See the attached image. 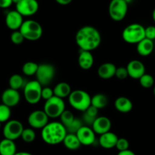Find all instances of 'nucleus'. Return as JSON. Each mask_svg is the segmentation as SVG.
Wrapping results in <instances>:
<instances>
[{
	"mask_svg": "<svg viewBox=\"0 0 155 155\" xmlns=\"http://www.w3.org/2000/svg\"><path fill=\"white\" fill-rule=\"evenodd\" d=\"M75 40L81 50H95L100 46L101 36L98 30L92 26H83L76 33Z\"/></svg>",
	"mask_w": 155,
	"mask_h": 155,
	"instance_id": "f257e3e1",
	"label": "nucleus"
},
{
	"mask_svg": "<svg viewBox=\"0 0 155 155\" xmlns=\"http://www.w3.org/2000/svg\"><path fill=\"white\" fill-rule=\"evenodd\" d=\"M68 132L61 122H48L42 129L41 136L45 143L49 145H56L63 142Z\"/></svg>",
	"mask_w": 155,
	"mask_h": 155,
	"instance_id": "f03ea898",
	"label": "nucleus"
},
{
	"mask_svg": "<svg viewBox=\"0 0 155 155\" xmlns=\"http://www.w3.org/2000/svg\"><path fill=\"white\" fill-rule=\"evenodd\" d=\"M123 40L130 44H138L145 38V27L138 23L129 24L123 30Z\"/></svg>",
	"mask_w": 155,
	"mask_h": 155,
	"instance_id": "7ed1b4c3",
	"label": "nucleus"
},
{
	"mask_svg": "<svg viewBox=\"0 0 155 155\" xmlns=\"http://www.w3.org/2000/svg\"><path fill=\"white\" fill-rule=\"evenodd\" d=\"M92 97L83 90H74L68 97L70 105L76 110L84 112L91 106Z\"/></svg>",
	"mask_w": 155,
	"mask_h": 155,
	"instance_id": "20e7f679",
	"label": "nucleus"
},
{
	"mask_svg": "<svg viewBox=\"0 0 155 155\" xmlns=\"http://www.w3.org/2000/svg\"><path fill=\"white\" fill-rule=\"evenodd\" d=\"M20 31L24 39L30 41H36L41 38L43 33L42 25L34 20H26L23 22Z\"/></svg>",
	"mask_w": 155,
	"mask_h": 155,
	"instance_id": "39448f33",
	"label": "nucleus"
},
{
	"mask_svg": "<svg viewBox=\"0 0 155 155\" xmlns=\"http://www.w3.org/2000/svg\"><path fill=\"white\" fill-rule=\"evenodd\" d=\"M42 86L37 80L30 81L24 87V96L26 101L32 105L37 104L42 99Z\"/></svg>",
	"mask_w": 155,
	"mask_h": 155,
	"instance_id": "423d86ee",
	"label": "nucleus"
},
{
	"mask_svg": "<svg viewBox=\"0 0 155 155\" xmlns=\"http://www.w3.org/2000/svg\"><path fill=\"white\" fill-rule=\"evenodd\" d=\"M43 110L49 118H60L61 115L65 110L64 99L54 95L51 98L45 100Z\"/></svg>",
	"mask_w": 155,
	"mask_h": 155,
	"instance_id": "0eeeda50",
	"label": "nucleus"
},
{
	"mask_svg": "<svg viewBox=\"0 0 155 155\" xmlns=\"http://www.w3.org/2000/svg\"><path fill=\"white\" fill-rule=\"evenodd\" d=\"M128 3L125 0H111L108 6V13L114 21H120L125 18L128 12Z\"/></svg>",
	"mask_w": 155,
	"mask_h": 155,
	"instance_id": "6e6552de",
	"label": "nucleus"
},
{
	"mask_svg": "<svg viewBox=\"0 0 155 155\" xmlns=\"http://www.w3.org/2000/svg\"><path fill=\"white\" fill-rule=\"evenodd\" d=\"M55 68L50 63H42L39 65L36 72V80L41 84L42 87L48 86L55 76Z\"/></svg>",
	"mask_w": 155,
	"mask_h": 155,
	"instance_id": "1a4fd4ad",
	"label": "nucleus"
},
{
	"mask_svg": "<svg viewBox=\"0 0 155 155\" xmlns=\"http://www.w3.org/2000/svg\"><path fill=\"white\" fill-rule=\"evenodd\" d=\"M24 129V126L19 120L11 119L5 122L3 127L2 133L5 138L15 141L21 138Z\"/></svg>",
	"mask_w": 155,
	"mask_h": 155,
	"instance_id": "9d476101",
	"label": "nucleus"
},
{
	"mask_svg": "<svg viewBox=\"0 0 155 155\" xmlns=\"http://www.w3.org/2000/svg\"><path fill=\"white\" fill-rule=\"evenodd\" d=\"M49 117L44 110L33 111L28 116V124L31 128L36 129H42L49 122Z\"/></svg>",
	"mask_w": 155,
	"mask_h": 155,
	"instance_id": "9b49d317",
	"label": "nucleus"
},
{
	"mask_svg": "<svg viewBox=\"0 0 155 155\" xmlns=\"http://www.w3.org/2000/svg\"><path fill=\"white\" fill-rule=\"evenodd\" d=\"M16 5V10L23 17L34 15L39 10V2L37 0H21Z\"/></svg>",
	"mask_w": 155,
	"mask_h": 155,
	"instance_id": "f8f14e48",
	"label": "nucleus"
},
{
	"mask_svg": "<svg viewBox=\"0 0 155 155\" xmlns=\"http://www.w3.org/2000/svg\"><path fill=\"white\" fill-rule=\"evenodd\" d=\"M76 134L82 145L89 146L95 142V132L89 126H83Z\"/></svg>",
	"mask_w": 155,
	"mask_h": 155,
	"instance_id": "ddd939ff",
	"label": "nucleus"
},
{
	"mask_svg": "<svg viewBox=\"0 0 155 155\" xmlns=\"http://www.w3.org/2000/svg\"><path fill=\"white\" fill-rule=\"evenodd\" d=\"M23 16L17 10L9 11L5 15V24L12 31L20 30L23 22Z\"/></svg>",
	"mask_w": 155,
	"mask_h": 155,
	"instance_id": "4468645a",
	"label": "nucleus"
},
{
	"mask_svg": "<svg viewBox=\"0 0 155 155\" xmlns=\"http://www.w3.org/2000/svg\"><path fill=\"white\" fill-rule=\"evenodd\" d=\"M1 100L2 103L7 105L9 107H13L20 103L21 95L18 90L9 88L3 91L1 96Z\"/></svg>",
	"mask_w": 155,
	"mask_h": 155,
	"instance_id": "2eb2a0df",
	"label": "nucleus"
},
{
	"mask_svg": "<svg viewBox=\"0 0 155 155\" xmlns=\"http://www.w3.org/2000/svg\"><path fill=\"white\" fill-rule=\"evenodd\" d=\"M129 77L139 80L144 74H145V66L141 61L137 59L131 60L127 65Z\"/></svg>",
	"mask_w": 155,
	"mask_h": 155,
	"instance_id": "dca6fc26",
	"label": "nucleus"
},
{
	"mask_svg": "<svg viewBox=\"0 0 155 155\" xmlns=\"http://www.w3.org/2000/svg\"><path fill=\"white\" fill-rule=\"evenodd\" d=\"M111 121L107 116H98L93 124L92 125V128L98 135H102L107 132H110L111 129Z\"/></svg>",
	"mask_w": 155,
	"mask_h": 155,
	"instance_id": "f3484780",
	"label": "nucleus"
},
{
	"mask_svg": "<svg viewBox=\"0 0 155 155\" xmlns=\"http://www.w3.org/2000/svg\"><path fill=\"white\" fill-rule=\"evenodd\" d=\"M118 137L114 132H107L106 133L100 135L98 143L100 146L104 149H111L116 147L117 142L118 141Z\"/></svg>",
	"mask_w": 155,
	"mask_h": 155,
	"instance_id": "a211bd4d",
	"label": "nucleus"
},
{
	"mask_svg": "<svg viewBox=\"0 0 155 155\" xmlns=\"http://www.w3.org/2000/svg\"><path fill=\"white\" fill-rule=\"evenodd\" d=\"M117 66L111 62L101 64L98 69V74L101 79L107 80L114 77L116 74Z\"/></svg>",
	"mask_w": 155,
	"mask_h": 155,
	"instance_id": "6ab92c4d",
	"label": "nucleus"
},
{
	"mask_svg": "<svg viewBox=\"0 0 155 155\" xmlns=\"http://www.w3.org/2000/svg\"><path fill=\"white\" fill-rule=\"evenodd\" d=\"M78 64L82 69H90L94 64L93 55L90 51L81 50L78 56Z\"/></svg>",
	"mask_w": 155,
	"mask_h": 155,
	"instance_id": "aec40b11",
	"label": "nucleus"
},
{
	"mask_svg": "<svg viewBox=\"0 0 155 155\" xmlns=\"http://www.w3.org/2000/svg\"><path fill=\"white\" fill-rule=\"evenodd\" d=\"M154 48V40L145 38L137 44V53L142 56H148L152 53Z\"/></svg>",
	"mask_w": 155,
	"mask_h": 155,
	"instance_id": "412c9836",
	"label": "nucleus"
},
{
	"mask_svg": "<svg viewBox=\"0 0 155 155\" xmlns=\"http://www.w3.org/2000/svg\"><path fill=\"white\" fill-rule=\"evenodd\" d=\"M17 147L15 141L4 138L0 141V155H15Z\"/></svg>",
	"mask_w": 155,
	"mask_h": 155,
	"instance_id": "4be33fe9",
	"label": "nucleus"
},
{
	"mask_svg": "<svg viewBox=\"0 0 155 155\" xmlns=\"http://www.w3.org/2000/svg\"><path fill=\"white\" fill-rule=\"evenodd\" d=\"M114 106L116 109L123 113H127L133 109V102L126 97H119L114 102Z\"/></svg>",
	"mask_w": 155,
	"mask_h": 155,
	"instance_id": "5701e85b",
	"label": "nucleus"
},
{
	"mask_svg": "<svg viewBox=\"0 0 155 155\" xmlns=\"http://www.w3.org/2000/svg\"><path fill=\"white\" fill-rule=\"evenodd\" d=\"M62 143H63L64 145V147L67 149L71 150H77L82 145L78 137H77V134L73 133L67 134L66 137L64 138Z\"/></svg>",
	"mask_w": 155,
	"mask_h": 155,
	"instance_id": "b1692460",
	"label": "nucleus"
},
{
	"mask_svg": "<svg viewBox=\"0 0 155 155\" xmlns=\"http://www.w3.org/2000/svg\"><path fill=\"white\" fill-rule=\"evenodd\" d=\"M54 95L56 97H58L60 98H65V97H68L70 94L72 92L71 86L67 82H59L57 84L54 86Z\"/></svg>",
	"mask_w": 155,
	"mask_h": 155,
	"instance_id": "393cba45",
	"label": "nucleus"
},
{
	"mask_svg": "<svg viewBox=\"0 0 155 155\" xmlns=\"http://www.w3.org/2000/svg\"><path fill=\"white\" fill-rule=\"evenodd\" d=\"M98 109L95 108V106L91 105L86 110L83 112L82 120L87 126H92L94 122H95V120L96 119L97 117H98Z\"/></svg>",
	"mask_w": 155,
	"mask_h": 155,
	"instance_id": "a878e982",
	"label": "nucleus"
},
{
	"mask_svg": "<svg viewBox=\"0 0 155 155\" xmlns=\"http://www.w3.org/2000/svg\"><path fill=\"white\" fill-rule=\"evenodd\" d=\"M108 103V98L104 94H96L92 97L91 105L95 106L98 109H104Z\"/></svg>",
	"mask_w": 155,
	"mask_h": 155,
	"instance_id": "bb28decb",
	"label": "nucleus"
},
{
	"mask_svg": "<svg viewBox=\"0 0 155 155\" xmlns=\"http://www.w3.org/2000/svg\"><path fill=\"white\" fill-rule=\"evenodd\" d=\"M9 88L15 90H19L21 88H24V85L26 84L24 79L21 74H14L10 77L8 80Z\"/></svg>",
	"mask_w": 155,
	"mask_h": 155,
	"instance_id": "cd10ccee",
	"label": "nucleus"
},
{
	"mask_svg": "<svg viewBox=\"0 0 155 155\" xmlns=\"http://www.w3.org/2000/svg\"><path fill=\"white\" fill-rule=\"evenodd\" d=\"M39 65L34 62H27L23 65L22 72L26 76L36 75Z\"/></svg>",
	"mask_w": 155,
	"mask_h": 155,
	"instance_id": "c85d7f7f",
	"label": "nucleus"
},
{
	"mask_svg": "<svg viewBox=\"0 0 155 155\" xmlns=\"http://www.w3.org/2000/svg\"><path fill=\"white\" fill-rule=\"evenodd\" d=\"M36 132L33 128H27L23 130L21 138L26 143H31L36 139Z\"/></svg>",
	"mask_w": 155,
	"mask_h": 155,
	"instance_id": "c756f323",
	"label": "nucleus"
},
{
	"mask_svg": "<svg viewBox=\"0 0 155 155\" xmlns=\"http://www.w3.org/2000/svg\"><path fill=\"white\" fill-rule=\"evenodd\" d=\"M76 117L74 116V113H73L71 111L68 110V109H65L63 112V113L61 115L60 119L61 122L65 126V128H68L71 123L74 122V120L75 119Z\"/></svg>",
	"mask_w": 155,
	"mask_h": 155,
	"instance_id": "7c9ffc66",
	"label": "nucleus"
},
{
	"mask_svg": "<svg viewBox=\"0 0 155 155\" xmlns=\"http://www.w3.org/2000/svg\"><path fill=\"white\" fill-rule=\"evenodd\" d=\"M11 115H12L11 107L4 103H1L0 104V122L2 123L10 120Z\"/></svg>",
	"mask_w": 155,
	"mask_h": 155,
	"instance_id": "2f4dec72",
	"label": "nucleus"
},
{
	"mask_svg": "<svg viewBox=\"0 0 155 155\" xmlns=\"http://www.w3.org/2000/svg\"><path fill=\"white\" fill-rule=\"evenodd\" d=\"M139 80L141 86L143 87L144 88H151V87L154 86V79L151 74L145 73Z\"/></svg>",
	"mask_w": 155,
	"mask_h": 155,
	"instance_id": "473e14b6",
	"label": "nucleus"
},
{
	"mask_svg": "<svg viewBox=\"0 0 155 155\" xmlns=\"http://www.w3.org/2000/svg\"><path fill=\"white\" fill-rule=\"evenodd\" d=\"M83 126V120L80 119L75 118V119L74 120L72 123L67 128V132L68 133H73L76 134L78 132L79 129Z\"/></svg>",
	"mask_w": 155,
	"mask_h": 155,
	"instance_id": "72a5a7b5",
	"label": "nucleus"
},
{
	"mask_svg": "<svg viewBox=\"0 0 155 155\" xmlns=\"http://www.w3.org/2000/svg\"><path fill=\"white\" fill-rule=\"evenodd\" d=\"M11 41L14 44H16V45H19L21 44L24 41V37L23 36V34L21 33V32L20 31V30H14L13 32L11 34Z\"/></svg>",
	"mask_w": 155,
	"mask_h": 155,
	"instance_id": "f704fd0d",
	"label": "nucleus"
},
{
	"mask_svg": "<svg viewBox=\"0 0 155 155\" xmlns=\"http://www.w3.org/2000/svg\"><path fill=\"white\" fill-rule=\"evenodd\" d=\"M130 147V143H129L128 140L127 138H119L118 141L116 144V148L119 151H122V150H125L129 149Z\"/></svg>",
	"mask_w": 155,
	"mask_h": 155,
	"instance_id": "c9c22d12",
	"label": "nucleus"
},
{
	"mask_svg": "<svg viewBox=\"0 0 155 155\" xmlns=\"http://www.w3.org/2000/svg\"><path fill=\"white\" fill-rule=\"evenodd\" d=\"M115 76L120 80H124L129 77L128 71H127V67H119L117 68L116 74Z\"/></svg>",
	"mask_w": 155,
	"mask_h": 155,
	"instance_id": "e433bc0d",
	"label": "nucleus"
},
{
	"mask_svg": "<svg viewBox=\"0 0 155 155\" xmlns=\"http://www.w3.org/2000/svg\"><path fill=\"white\" fill-rule=\"evenodd\" d=\"M53 96H54V91H53V89H51V88H49L48 86L42 87V99L47 100H48V99L51 98Z\"/></svg>",
	"mask_w": 155,
	"mask_h": 155,
	"instance_id": "4c0bfd02",
	"label": "nucleus"
},
{
	"mask_svg": "<svg viewBox=\"0 0 155 155\" xmlns=\"http://www.w3.org/2000/svg\"><path fill=\"white\" fill-rule=\"evenodd\" d=\"M145 38L151 40H155V26H148L145 27Z\"/></svg>",
	"mask_w": 155,
	"mask_h": 155,
	"instance_id": "58836bf2",
	"label": "nucleus"
},
{
	"mask_svg": "<svg viewBox=\"0 0 155 155\" xmlns=\"http://www.w3.org/2000/svg\"><path fill=\"white\" fill-rule=\"evenodd\" d=\"M13 4L12 0H0V8L1 9H8Z\"/></svg>",
	"mask_w": 155,
	"mask_h": 155,
	"instance_id": "ea45409f",
	"label": "nucleus"
},
{
	"mask_svg": "<svg viewBox=\"0 0 155 155\" xmlns=\"http://www.w3.org/2000/svg\"><path fill=\"white\" fill-rule=\"evenodd\" d=\"M117 155H136V153H135L133 150H130V149H127V150L119 151Z\"/></svg>",
	"mask_w": 155,
	"mask_h": 155,
	"instance_id": "a19ab883",
	"label": "nucleus"
},
{
	"mask_svg": "<svg viewBox=\"0 0 155 155\" xmlns=\"http://www.w3.org/2000/svg\"><path fill=\"white\" fill-rule=\"evenodd\" d=\"M72 1L73 0H55L56 2L61 5H68L70 3L72 2Z\"/></svg>",
	"mask_w": 155,
	"mask_h": 155,
	"instance_id": "79ce46f5",
	"label": "nucleus"
},
{
	"mask_svg": "<svg viewBox=\"0 0 155 155\" xmlns=\"http://www.w3.org/2000/svg\"><path fill=\"white\" fill-rule=\"evenodd\" d=\"M15 155H33L32 153H29V152H26V151H20V152H17Z\"/></svg>",
	"mask_w": 155,
	"mask_h": 155,
	"instance_id": "37998d69",
	"label": "nucleus"
},
{
	"mask_svg": "<svg viewBox=\"0 0 155 155\" xmlns=\"http://www.w3.org/2000/svg\"><path fill=\"white\" fill-rule=\"evenodd\" d=\"M152 18L153 20H154V21L155 22V9L153 10V12H152Z\"/></svg>",
	"mask_w": 155,
	"mask_h": 155,
	"instance_id": "c03bdc74",
	"label": "nucleus"
},
{
	"mask_svg": "<svg viewBox=\"0 0 155 155\" xmlns=\"http://www.w3.org/2000/svg\"><path fill=\"white\" fill-rule=\"evenodd\" d=\"M19 2H21V0H12V2H13L14 4H15V5L18 4Z\"/></svg>",
	"mask_w": 155,
	"mask_h": 155,
	"instance_id": "a18cd8bd",
	"label": "nucleus"
},
{
	"mask_svg": "<svg viewBox=\"0 0 155 155\" xmlns=\"http://www.w3.org/2000/svg\"><path fill=\"white\" fill-rule=\"evenodd\" d=\"M125 1H126V2H127V3H128V5H129V4H130V3H131V2H133V0H125Z\"/></svg>",
	"mask_w": 155,
	"mask_h": 155,
	"instance_id": "49530a36",
	"label": "nucleus"
},
{
	"mask_svg": "<svg viewBox=\"0 0 155 155\" xmlns=\"http://www.w3.org/2000/svg\"><path fill=\"white\" fill-rule=\"evenodd\" d=\"M153 94H154V97H155V86H154V90H153Z\"/></svg>",
	"mask_w": 155,
	"mask_h": 155,
	"instance_id": "de8ad7c7",
	"label": "nucleus"
},
{
	"mask_svg": "<svg viewBox=\"0 0 155 155\" xmlns=\"http://www.w3.org/2000/svg\"><path fill=\"white\" fill-rule=\"evenodd\" d=\"M1 126H2V122H0V129H1Z\"/></svg>",
	"mask_w": 155,
	"mask_h": 155,
	"instance_id": "09e8293b",
	"label": "nucleus"
},
{
	"mask_svg": "<svg viewBox=\"0 0 155 155\" xmlns=\"http://www.w3.org/2000/svg\"><path fill=\"white\" fill-rule=\"evenodd\" d=\"M111 155H113V154H111Z\"/></svg>",
	"mask_w": 155,
	"mask_h": 155,
	"instance_id": "8fccbe9b",
	"label": "nucleus"
}]
</instances>
